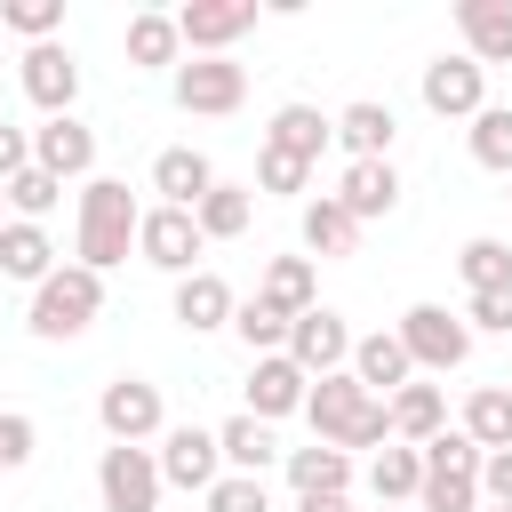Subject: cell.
Here are the masks:
<instances>
[{"mask_svg":"<svg viewBox=\"0 0 512 512\" xmlns=\"http://www.w3.org/2000/svg\"><path fill=\"white\" fill-rule=\"evenodd\" d=\"M304 416H312V432L328 440V448H384L392 440V408L376 400V392H360V376L352 368H336V376H320L312 392H304Z\"/></svg>","mask_w":512,"mask_h":512,"instance_id":"1","label":"cell"},{"mask_svg":"<svg viewBox=\"0 0 512 512\" xmlns=\"http://www.w3.org/2000/svg\"><path fill=\"white\" fill-rule=\"evenodd\" d=\"M136 192L120 184V176H88L80 184V264L88 272H112V264H128V248H136Z\"/></svg>","mask_w":512,"mask_h":512,"instance_id":"2","label":"cell"},{"mask_svg":"<svg viewBox=\"0 0 512 512\" xmlns=\"http://www.w3.org/2000/svg\"><path fill=\"white\" fill-rule=\"evenodd\" d=\"M96 312H104V272H88V264H56L40 288H32V336L40 344H72V336H88L96 328Z\"/></svg>","mask_w":512,"mask_h":512,"instance_id":"3","label":"cell"},{"mask_svg":"<svg viewBox=\"0 0 512 512\" xmlns=\"http://www.w3.org/2000/svg\"><path fill=\"white\" fill-rule=\"evenodd\" d=\"M392 336H400L408 368H440V376H448V368H464V360H472V328H464L448 304H408Z\"/></svg>","mask_w":512,"mask_h":512,"instance_id":"4","label":"cell"},{"mask_svg":"<svg viewBox=\"0 0 512 512\" xmlns=\"http://www.w3.org/2000/svg\"><path fill=\"white\" fill-rule=\"evenodd\" d=\"M96 424L112 432V448H144V440L168 424L160 384H144V376H112V384H104V400H96Z\"/></svg>","mask_w":512,"mask_h":512,"instance_id":"5","label":"cell"},{"mask_svg":"<svg viewBox=\"0 0 512 512\" xmlns=\"http://www.w3.org/2000/svg\"><path fill=\"white\" fill-rule=\"evenodd\" d=\"M200 248H208V240H200L192 208H144V216H136V256H144V264H160V272L184 280V272H200V264H192Z\"/></svg>","mask_w":512,"mask_h":512,"instance_id":"6","label":"cell"},{"mask_svg":"<svg viewBox=\"0 0 512 512\" xmlns=\"http://www.w3.org/2000/svg\"><path fill=\"white\" fill-rule=\"evenodd\" d=\"M96 496H104V512H152L160 504V456L152 448H104Z\"/></svg>","mask_w":512,"mask_h":512,"instance_id":"7","label":"cell"},{"mask_svg":"<svg viewBox=\"0 0 512 512\" xmlns=\"http://www.w3.org/2000/svg\"><path fill=\"white\" fill-rule=\"evenodd\" d=\"M240 32H256V0H184L176 8V40L192 56H224Z\"/></svg>","mask_w":512,"mask_h":512,"instance_id":"8","label":"cell"},{"mask_svg":"<svg viewBox=\"0 0 512 512\" xmlns=\"http://www.w3.org/2000/svg\"><path fill=\"white\" fill-rule=\"evenodd\" d=\"M16 80H24V96H32L48 120H64V112H72V96H80V56H72V48H56V40H40V48H24V56H16Z\"/></svg>","mask_w":512,"mask_h":512,"instance_id":"9","label":"cell"},{"mask_svg":"<svg viewBox=\"0 0 512 512\" xmlns=\"http://www.w3.org/2000/svg\"><path fill=\"white\" fill-rule=\"evenodd\" d=\"M240 96H248V72H240L232 56H192V64H176V104H184V112L224 120V112H240Z\"/></svg>","mask_w":512,"mask_h":512,"instance_id":"10","label":"cell"},{"mask_svg":"<svg viewBox=\"0 0 512 512\" xmlns=\"http://www.w3.org/2000/svg\"><path fill=\"white\" fill-rule=\"evenodd\" d=\"M288 360L320 384V376H336L344 360H352V328H344V312H328V304H312V312H296V328H288Z\"/></svg>","mask_w":512,"mask_h":512,"instance_id":"11","label":"cell"},{"mask_svg":"<svg viewBox=\"0 0 512 512\" xmlns=\"http://www.w3.org/2000/svg\"><path fill=\"white\" fill-rule=\"evenodd\" d=\"M224 480V456H216V432H200V424H176L168 440H160V488H216Z\"/></svg>","mask_w":512,"mask_h":512,"instance_id":"12","label":"cell"},{"mask_svg":"<svg viewBox=\"0 0 512 512\" xmlns=\"http://www.w3.org/2000/svg\"><path fill=\"white\" fill-rule=\"evenodd\" d=\"M480 104H488V80H480L472 56H432V64H424V112H440V120H472Z\"/></svg>","mask_w":512,"mask_h":512,"instance_id":"13","label":"cell"},{"mask_svg":"<svg viewBox=\"0 0 512 512\" xmlns=\"http://www.w3.org/2000/svg\"><path fill=\"white\" fill-rule=\"evenodd\" d=\"M304 392H312V376H304L288 352H264V360L248 368V416H256V424L296 416V408H304Z\"/></svg>","mask_w":512,"mask_h":512,"instance_id":"14","label":"cell"},{"mask_svg":"<svg viewBox=\"0 0 512 512\" xmlns=\"http://www.w3.org/2000/svg\"><path fill=\"white\" fill-rule=\"evenodd\" d=\"M32 168H48L56 184H64V176H88V168H96V128H80L72 112L48 120V128H32Z\"/></svg>","mask_w":512,"mask_h":512,"instance_id":"15","label":"cell"},{"mask_svg":"<svg viewBox=\"0 0 512 512\" xmlns=\"http://www.w3.org/2000/svg\"><path fill=\"white\" fill-rule=\"evenodd\" d=\"M336 200H344L352 224H376V216L400 208V168H392V160H352L344 184H336Z\"/></svg>","mask_w":512,"mask_h":512,"instance_id":"16","label":"cell"},{"mask_svg":"<svg viewBox=\"0 0 512 512\" xmlns=\"http://www.w3.org/2000/svg\"><path fill=\"white\" fill-rule=\"evenodd\" d=\"M456 32L472 64H512V0H456Z\"/></svg>","mask_w":512,"mask_h":512,"instance_id":"17","label":"cell"},{"mask_svg":"<svg viewBox=\"0 0 512 512\" xmlns=\"http://www.w3.org/2000/svg\"><path fill=\"white\" fill-rule=\"evenodd\" d=\"M208 184H216V168H208V152H192V144H168V152L152 160V192H160V208H200Z\"/></svg>","mask_w":512,"mask_h":512,"instance_id":"18","label":"cell"},{"mask_svg":"<svg viewBox=\"0 0 512 512\" xmlns=\"http://www.w3.org/2000/svg\"><path fill=\"white\" fill-rule=\"evenodd\" d=\"M384 408H392V440H400V448H424V440L448 432V400H440V384H400Z\"/></svg>","mask_w":512,"mask_h":512,"instance_id":"19","label":"cell"},{"mask_svg":"<svg viewBox=\"0 0 512 512\" xmlns=\"http://www.w3.org/2000/svg\"><path fill=\"white\" fill-rule=\"evenodd\" d=\"M232 288L216 280V272H184L176 280V328H192V336H208V328H232Z\"/></svg>","mask_w":512,"mask_h":512,"instance_id":"20","label":"cell"},{"mask_svg":"<svg viewBox=\"0 0 512 512\" xmlns=\"http://www.w3.org/2000/svg\"><path fill=\"white\" fill-rule=\"evenodd\" d=\"M344 368H352V376H360V392H376V400H384V392H400V384L416 376V368H408V352H400V336H384V328H376V336H352V360H344Z\"/></svg>","mask_w":512,"mask_h":512,"instance_id":"21","label":"cell"},{"mask_svg":"<svg viewBox=\"0 0 512 512\" xmlns=\"http://www.w3.org/2000/svg\"><path fill=\"white\" fill-rule=\"evenodd\" d=\"M336 136H344V152L352 160H392V136H400V120H392V104H344L336 112Z\"/></svg>","mask_w":512,"mask_h":512,"instance_id":"22","label":"cell"},{"mask_svg":"<svg viewBox=\"0 0 512 512\" xmlns=\"http://www.w3.org/2000/svg\"><path fill=\"white\" fill-rule=\"evenodd\" d=\"M288 480H296V496H344V488H352V456L328 448V440L288 448Z\"/></svg>","mask_w":512,"mask_h":512,"instance_id":"23","label":"cell"},{"mask_svg":"<svg viewBox=\"0 0 512 512\" xmlns=\"http://www.w3.org/2000/svg\"><path fill=\"white\" fill-rule=\"evenodd\" d=\"M0 272L40 288V280L56 272V248H48V232H40V224H24V216H8V224H0Z\"/></svg>","mask_w":512,"mask_h":512,"instance_id":"24","label":"cell"},{"mask_svg":"<svg viewBox=\"0 0 512 512\" xmlns=\"http://www.w3.org/2000/svg\"><path fill=\"white\" fill-rule=\"evenodd\" d=\"M328 136H336V120H320L312 104H280L264 144H272V152H288V160H320V152H328Z\"/></svg>","mask_w":512,"mask_h":512,"instance_id":"25","label":"cell"},{"mask_svg":"<svg viewBox=\"0 0 512 512\" xmlns=\"http://www.w3.org/2000/svg\"><path fill=\"white\" fill-rule=\"evenodd\" d=\"M464 440H472L480 456L512 448V392H504V384H480V392L464 400Z\"/></svg>","mask_w":512,"mask_h":512,"instance_id":"26","label":"cell"},{"mask_svg":"<svg viewBox=\"0 0 512 512\" xmlns=\"http://www.w3.org/2000/svg\"><path fill=\"white\" fill-rule=\"evenodd\" d=\"M248 216H256L248 184H208V192H200V208H192L200 240H240V232H248Z\"/></svg>","mask_w":512,"mask_h":512,"instance_id":"27","label":"cell"},{"mask_svg":"<svg viewBox=\"0 0 512 512\" xmlns=\"http://www.w3.org/2000/svg\"><path fill=\"white\" fill-rule=\"evenodd\" d=\"M304 248H312V256H352V248H360V224L344 216V200H336V192L304 200Z\"/></svg>","mask_w":512,"mask_h":512,"instance_id":"28","label":"cell"},{"mask_svg":"<svg viewBox=\"0 0 512 512\" xmlns=\"http://www.w3.org/2000/svg\"><path fill=\"white\" fill-rule=\"evenodd\" d=\"M256 296H264V304H280L288 320H296V312H312V304H320L312 256H272V264H264V288H256Z\"/></svg>","mask_w":512,"mask_h":512,"instance_id":"29","label":"cell"},{"mask_svg":"<svg viewBox=\"0 0 512 512\" xmlns=\"http://www.w3.org/2000/svg\"><path fill=\"white\" fill-rule=\"evenodd\" d=\"M216 456H224L232 472H248V480H264V464L280 456V440H272V424H256V416H232V424L216 432Z\"/></svg>","mask_w":512,"mask_h":512,"instance_id":"30","label":"cell"},{"mask_svg":"<svg viewBox=\"0 0 512 512\" xmlns=\"http://www.w3.org/2000/svg\"><path fill=\"white\" fill-rule=\"evenodd\" d=\"M368 488H376V504H408L424 488V456L416 448H376L368 456Z\"/></svg>","mask_w":512,"mask_h":512,"instance_id":"31","label":"cell"},{"mask_svg":"<svg viewBox=\"0 0 512 512\" xmlns=\"http://www.w3.org/2000/svg\"><path fill=\"white\" fill-rule=\"evenodd\" d=\"M176 16H160V8H144V16H128V64L136 72H152V64H176Z\"/></svg>","mask_w":512,"mask_h":512,"instance_id":"32","label":"cell"},{"mask_svg":"<svg viewBox=\"0 0 512 512\" xmlns=\"http://www.w3.org/2000/svg\"><path fill=\"white\" fill-rule=\"evenodd\" d=\"M232 328H240V344H248V352L264 360V352H288V328H296V320H288L280 304L248 296V304H232Z\"/></svg>","mask_w":512,"mask_h":512,"instance_id":"33","label":"cell"},{"mask_svg":"<svg viewBox=\"0 0 512 512\" xmlns=\"http://www.w3.org/2000/svg\"><path fill=\"white\" fill-rule=\"evenodd\" d=\"M472 160L496 168V176H512V104H480L472 112Z\"/></svg>","mask_w":512,"mask_h":512,"instance_id":"34","label":"cell"},{"mask_svg":"<svg viewBox=\"0 0 512 512\" xmlns=\"http://www.w3.org/2000/svg\"><path fill=\"white\" fill-rule=\"evenodd\" d=\"M456 272H464V288H472V296H488V288H512V248H504V240H464Z\"/></svg>","mask_w":512,"mask_h":512,"instance_id":"35","label":"cell"},{"mask_svg":"<svg viewBox=\"0 0 512 512\" xmlns=\"http://www.w3.org/2000/svg\"><path fill=\"white\" fill-rule=\"evenodd\" d=\"M416 504H424V512H480V472H432V464H424Z\"/></svg>","mask_w":512,"mask_h":512,"instance_id":"36","label":"cell"},{"mask_svg":"<svg viewBox=\"0 0 512 512\" xmlns=\"http://www.w3.org/2000/svg\"><path fill=\"white\" fill-rule=\"evenodd\" d=\"M56 24H64V0H0V32H16V40H56Z\"/></svg>","mask_w":512,"mask_h":512,"instance_id":"37","label":"cell"},{"mask_svg":"<svg viewBox=\"0 0 512 512\" xmlns=\"http://www.w3.org/2000/svg\"><path fill=\"white\" fill-rule=\"evenodd\" d=\"M56 192H64V184H56V176H48V168H16V176H8V184H0V200H8V208H16V216H24V224H40V216H48V208H56Z\"/></svg>","mask_w":512,"mask_h":512,"instance_id":"38","label":"cell"},{"mask_svg":"<svg viewBox=\"0 0 512 512\" xmlns=\"http://www.w3.org/2000/svg\"><path fill=\"white\" fill-rule=\"evenodd\" d=\"M208 512H272V496H264V480H248V472H224V480L208 488Z\"/></svg>","mask_w":512,"mask_h":512,"instance_id":"39","label":"cell"},{"mask_svg":"<svg viewBox=\"0 0 512 512\" xmlns=\"http://www.w3.org/2000/svg\"><path fill=\"white\" fill-rule=\"evenodd\" d=\"M256 184H264V192H304V184H312V160H288V152L264 144V152H256Z\"/></svg>","mask_w":512,"mask_h":512,"instance_id":"40","label":"cell"},{"mask_svg":"<svg viewBox=\"0 0 512 512\" xmlns=\"http://www.w3.org/2000/svg\"><path fill=\"white\" fill-rule=\"evenodd\" d=\"M32 440H40V432H32V416H16V408H8V416H0V472H24V464H32Z\"/></svg>","mask_w":512,"mask_h":512,"instance_id":"41","label":"cell"},{"mask_svg":"<svg viewBox=\"0 0 512 512\" xmlns=\"http://www.w3.org/2000/svg\"><path fill=\"white\" fill-rule=\"evenodd\" d=\"M464 328H488V336H512V288H488V296H472V312H464Z\"/></svg>","mask_w":512,"mask_h":512,"instance_id":"42","label":"cell"},{"mask_svg":"<svg viewBox=\"0 0 512 512\" xmlns=\"http://www.w3.org/2000/svg\"><path fill=\"white\" fill-rule=\"evenodd\" d=\"M480 496H488V504H512V448L480 456Z\"/></svg>","mask_w":512,"mask_h":512,"instance_id":"43","label":"cell"},{"mask_svg":"<svg viewBox=\"0 0 512 512\" xmlns=\"http://www.w3.org/2000/svg\"><path fill=\"white\" fill-rule=\"evenodd\" d=\"M16 168H32V136H24V128H8V120H0V184H8V176H16Z\"/></svg>","mask_w":512,"mask_h":512,"instance_id":"44","label":"cell"},{"mask_svg":"<svg viewBox=\"0 0 512 512\" xmlns=\"http://www.w3.org/2000/svg\"><path fill=\"white\" fill-rule=\"evenodd\" d=\"M296 512H352L344 496H296Z\"/></svg>","mask_w":512,"mask_h":512,"instance_id":"45","label":"cell"},{"mask_svg":"<svg viewBox=\"0 0 512 512\" xmlns=\"http://www.w3.org/2000/svg\"><path fill=\"white\" fill-rule=\"evenodd\" d=\"M0 224H8V200H0Z\"/></svg>","mask_w":512,"mask_h":512,"instance_id":"46","label":"cell"},{"mask_svg":"<svg viewBox=\"0 0 512 512\" xmlns=\"http://www.w3.org/2000/svg\"><path fill=\"white\" fill-rule=\"evenodd\" d=\"M376 512H400V504H376Z\"/></svg>","mask_w":512,"mask_h":512,"instance_id":"47","label":"cell"},{"mask_svg":"<svg viewBox=\"0 0 512 512\" xmlns=\"http://www.w3.org/2000/svg\"><path fill=\"white\" fill-rule=\"evenodd\" d=\"M496 512H512V504H496Z\"/></svg>","mask_w":512,"mask_h":512,"instance_id":"48","label":"cell"},{"mask_svg":"<svg viewBox=\"0 0 512 512\" xmlns=\"http://www.w3.org/2000/svg\"><path fill=\"white\" fill-rule=\"evenodd\" d=\"M504 392H512V384H504Z\"/></svg>","mask_w":512,"mask_h":512,"instance_id":"49","label":"cell"},{"mask_svg":"<svg viewBox=\"0 0 512 512\" xmlns=\"http://www.w3.org/2000/svg\"><path fill=\"white\" fill-rule=\"evenodd\" d=\"M0 64H8V56H0Z\"/></svg>","mask_w":512,"mask_h":512,"instance_id":"50","label":"cell"}]
</instances>
